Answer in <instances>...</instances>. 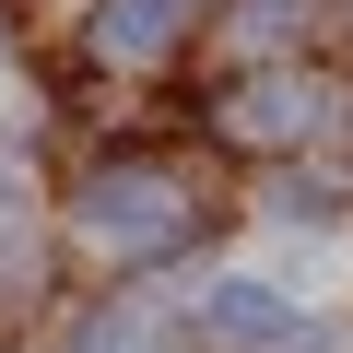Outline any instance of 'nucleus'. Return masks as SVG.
Listing matches in <instances>:
<instances>
[{
    "mask_svg": "<svg viewBox=\"0 0 353 353\" xmlns=\"http://www.w3.org/2000/svg\"><path fill=\"white\" fill-rule=\"evenodd\" d=\"M83 224H94L106 248H153V236H176V224H189V189H176V176L118 165V176H94V189H83Z\"/></svg>",
    "mask_w": 353,
    "mask_h": 353,
    "instance_id": "nucleus-1",
    "label": "nucleus"
},
{
    "mask_svg": "<svg viewBox=\"0 0 353 353\" xmlns=\"http://www.w3.org/2000/svg\"><path fill=\"white\" fill-rule=\"evenodd\" d=\"M94 36H106V59H165L176 36H189V0H106Z\"/></svg>",
    "mask_w": 353,
    "mask_h": 353,
    "instance_id": "nucleus-2",
    "label": "nucleus"
},
{
    "mask_svg": "<svg viewBox=\"0 0 353 353\" xmlns=\"http://www.w3.org/2000/svg\"><path fill=\"white\" fill-rule=\"evenodd\" d=\"M212 330H236V341L259 330V341H271V330H283V294H271V283H224V294H212Z\"/></svg>",
    "mask_w": 353,
    "mask_h": 353,
    "instance_id": "nucleus-3",
    "label": "nucleus"
},
{
    "mask_svg": "<svg viewBox=\"0 0 353 353\" xmlns=\"http://www.w3.org/2000/svg\"><path fill=\"white\" fill-rule=\"evenodd\" d=\"M306 106H318L306 83H259V94H236V118H248V130H271V141H283V130H306Z\"/></svg>",
    "mask_w": 353,
    "mask_h": 353,
    "instance_id": "nucleus-4",
    "label": "nucleus"
},
{
    "mask_svg": "<svg viewBox=\"0 0 353 353\" xmlns=\"http://www.w3.org/2000/svg\"><path fill=\"white\" fill-rule=\"evenodd\" d=\"M236 12H248V36H294V12H306V0H236Z\"/></svg>",
    "mask_w": 353,
    "mask_h": 353,
    "instance_id": "nucleus-5",
    "label": "nucleus"
}]
</instances>
